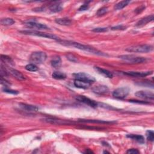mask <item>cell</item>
<instances>
[{
    "mask_svg": "<svg viewBox=\"0 0 154 154\" xmlns=\"http://www.w3.org/2000/svg\"><path fill=\"white\" fill-rule=\"evenodd\" d=\"M60 44L63 45L64 46H72L77 49H78L80 50H82L85 52H88L91 54L100 56H108V55L104 53H102L101 51L95 49V48H93L89 45H83L78 42H75L74 41H69V40H59L57 41Z\"/></svg>",
    "mask_w": 154,
    "mask_h": 154,
    "instance_id": "6da1fadb",
    "label": "cell"
},
{
    "mask_svg": "<svg viewBox=\"0 0 154 154\" xmlns=\"http://www.w3.org/2000/svg\"><path fill=\"white\" fill-rule=\"evenodd\" d=\"M20 33L24 34V35H26L35 36L47 38V39H53V40H56L57 41H58L60 39L58 36H57L54 35H52V34L46 33H44V32H41V31H39L24 30V31H21Z\"/></svg>",
    "mask_w": 154,
    "mask_h": 154,
    "instance_id": "7a4b0ae2",
    "label": "cell"
},
{
    "mask_svg": "<svg viewBox=\"0 0 154 154\" xmlns=\"http://www.w3.org/2000/svg\"><path fill=\"white\" fill-rule=\"evenodd\" d=\"M153 47L150 45H139L131 46L126 49L127 51L131 53H147L153 51Z\"/></svg>",
    "mask_w": 154,
    "mask_h": 154,
    "instance_id": "3957f363",
    "label": "cell"
},
{
    "mask_svg": "<svg viewBox=\"0 0 154 154\" xmlns=\"http://www.w3.org/2000/svg\"><path fill=\"white\" fill-rule=\"evenodd\" d=\"M119 58L125 62L129 64H140L147 61V59L143 57H139L134 55H122Z\"/></svg>",
    "mask_w": 154,
    "mask_h": 154,
    "instance_id": "277c9868",
    "label": "cell"
},
{
    "mask_svg": "<svg viewBox=\"0 0 154 154\" xmlns=\"http://www.w3.org/2000/svg\"><path fill=\"white\" fill-rule=\"evenodd\" d=\"M47 56L45 52L42 51H36L33 53L30 57V61L35 64H42L46 60Z\"/></svg>",
    "mask_w": 154,
    "mask_h": 154,
    "instance_id": "5b68a950",
    "label": "cell"
},
{
    "mask_svg": "<svg viewBox=\"0 0 154 154\" xmlns=\"http://www.w3.org/2000/svg\"><path fill=\"white\" fill-rule=\"evenodd\" d=\"M130 89L128 87H119L114 90L113 92V96L115 98L122 99L125 98L129 94Z\"/></svg>",
    "mask_w": 154,
    "mask_h": 154,
    "instance_id": "8992f818",
    "label": "cell"
},
{
    "mask_svg": "<svg viewBox=\"0 0 154 154\" xmlns=\"http://www.w3.org/2000/svg\"><path fill=\"white\" fill-rule=\"evenodd\" d=\"M43 121L49 124L57 125H69L75 124V122H71L70 121H66V120H61L59 119L50 118V117L45 118L43 119Z\"/></svg>",
    "mask_w": 154,
    "mask_h": 154,
    "instance_id": "52a82bcc",
    "label": "cell"
},
{
    "mask_svg": "<svg viewBox=\"0 0 154 154\" xmlns=\"http://www.w3.org/2000/svg\"><path fill=\"white\" fill-rule=\"evenodd\" d=\"M73 76L74 80H81L85 82H88L91 84L94 82L96 80L93 76L84 72H79V73L74 74Z\"/></svg>",
    "mask_w": 154,
    "mask_h": 154,
    "instance_id": "ba28073f",
    "label": "cell"
},
{
    "mask_svg": "<svg viewBox=\"0 0 154 154\" xmlns=\"http://www.w3.org/2000/svg\"><path fill=\"white\" fill-rule=\"evenodd\" d=\"M75 99L78 100L80 102H82V103L87 105L90 107L92 108H97L98 107V103L96 102V101L85 96H82V95H79V96H77Z\"/></svg>",
    "mask_w": 154,
    "mask_h": 154,
    "instance_id": "9c48e42d",
    "label": "cell"
},
{
    "mask_svg": "<svg viewBox=\"0 0 154 154\" xmlns=\"http://www.w3.org/2000/svg\"><path fill=\"white\" fill-rule=\"evenodd\" d=\"M25 25L28 28H35V29H38V30L49 29V27L48 26H46L45 24L38 23L36 21H33L25 22Z\"/></svg>",
    "mask_w": 154,
    "mask_h": 154,
    "instance_id": "30bf717a",
    "label": "cell"
},
{
    "mask_svg": "<svg viewBox=\"0 0 154 154\" xmlns=\"http://www.w3.org/2000/svg\"><path fill=\"white\" fill-rule=\"evenodd\" d=\"M135 95L137 98L143 99L153 100L154 98L153 93L150 91H145V90L138 91L135 93Z\"/></svg>",
    "mask_w": 154,
    "mask_h": 154,
    "instance_id": "8fae6325",
    "label": "cell"
},
{
    "mask_svg": "<svg viewBox=\"0 0 154 154\" xmlns=\"http://www.w3.org/2000/svg\"><path fill=\"white\" fill-rule=\"evenodd\" d=\"M92 92L98 95H104L108 93L109 89L107 86L104 85H99L93 87L92 89Z\"/></svg>",
    "mask_w": 154,
    "mask_h": 154,
    "instance_id": "7c38bea8",
    "label": "cell"
},
{
    "mask_svg": "<svg viewBox=\"0 0 154 154\" xmlns=\"http://www.w3.org/2000/svg\"><path fill=\"white\" fill-rule=\"evenodd\" d=\"M153 19H154L153 14H151V15L144 17V18H142L140 20H139L135 24V27H139V28L143 27L145 25H146L147 24L153 21Z\"/></svg>",
    "mask_w": 154,
    "mask_h": 154,
    "instance_id": "4fadbf2b",
    "label": "cell"
},
{
    "mask_svg": "<svg viewBox=\"0 0 154 154\" xmlns=\"http://www.w3.org/2000/svg\"><path fill=\"white\" fill-rule=\"evenodd\" d=\"M152 71H147V72H125L124 74L125 75L131 76L133 77H145L146 76L150 75L152 74Z\"/></svg>",
    "mask_w": 154,
    "mask_h": 154,
    "instance_id": "5bb4252c",
    "label": "cell"
},
{
    "mask_svg": "<svg viewBox=\"0 0 154 154\" xmlns=\"http://www.w3.org/2000/svg\"><path fill=\"white\" fill-rule=\"evenodd\" d=\"M78 122L82 123H90V124H112L116 123L115 121H100V120H92V119H78Z\"/></svg>",
    "mask_w": 154,
    "mask_h": 154,
    "instance_id": "9a60e30c",
    "label": "cell"
},
{
    "mask_svg": "<svg viewBox=\"0 0 154 154\" xmlns=\"http://www.w3.org/2000/svg\"><path fill=\"white\" fill-rule=\"evenodd\" d=\"M7 70H8V72L9 74H10L13 77H14L18 80L23 81V80H25V76L21 72L18 71V70L13 69V68H11V67L8 68Z\"/></svg>",
    "mask_w": 154,
    "mask_h": 154,
    "instance_id": "2e32d148",
    "label": "cell"
},
{
    "mask_svg": "<svg viewBox=\"0 0 154 154\" xmlns=\"http://www.w3.org/2000/svg\"><path fill=\"white\" fill-rule=\"evenodd\" d=\"M19 107L22 110L28 112H37L39 110V108L37 106L25 103H20Z\"/></svg>",
    "mask_w": 154,
    "mask_h": 154,
    "instance_id": "e0dca14e",
    "label": "cell"
},
{
    "mask_svg": "<svg viewBox=\"0 0 154 154\" xmlns=\"http://www.w3.org/2000/svg\"><path fill=\"white\" fill-rule=\"evenodd\" d=\"M74 84L75 86L77 88L79 89H87L89 88L91 85V83L85 82L81 80H74Z\"/></svg>",
    "mask_w": 154,
    "mask_h": 154,
    "instance_id": "ac0fdd59",
    "label": "cell"
},
{
    "mask_svg": "<svg viewBox=\"0 0 154 154\" xmlns=\"http://www.w3.org/2000/svg\"><path fill=\"white\" fill-rule=\"evenodd\" d=\"M94 69L96 70V71L98 72V74L103 75L104 77H105L106 78H112L113 77V74L107 69H102V68H100L99 67H95Z\"/></svg>",
    "mask_w": 154,
    "mask_h": 154,
    "instance_id": "d6986e66",
    "label": "cell"
},
{
    "mask_svg": "<svg viewBox=\"0 0 154 154\" xmlns=\"http://www.w3.org/2000/svg\"><path fill=\"white\" fill-rule=\"evenodd\" d=\"M127 137L135 140L140 144L145 143V138L143 135L137 134H127Z\"/></svg>",
    "mask_w": 154,
    "mask_h": 154,
    "instance_id": "ffe728a7",
    "label": "cell"
},
{
    "mask_svg": "<svg viewBox=\"0 0 154 154\" xmlns=\"http://www.w3.org/2000/svg\"><path fill=\"white\" fill-rule=\"evenodd\" d=\"M51 64L54 68H59L61 65V59L60 56H55L51 60Z\"/></svg>",
    "mask_w": 154,
    "mask_h": 154,
    "instance_id": "44dd1931",
    "label": "cell"
},
{
    "mask_svg": "<svg viewBox=\"0 0 154 154\" xmlns=\"http://www.w3.org/2000/svg\"><path fill=\"white\" fill-rule=\"evenodd\" d=\"M49 9L51 12L57 13L61 12L63 10V7L60 3L56 2L49 6Z\"/></svg>",
    "mask_w": 154,
    "mask_h": 154,
    "instance_id": "7402d4cb",
    "label": "cell"
},
{
    "mask_svg": "<svg viewBox=\"0 0 154 154\" xmlns=\"http://www.w3.org/2000/svg\"><path fill=\"white\" fill-rule=\"evenodd\" d=\"M55 22L60 25H64V26H67L70 25L72 23V21L71 20L67 18H58L55 20Z\"/></svg>",
    "mask_w": 154,
    "mask_h": 154,
    "instance_id": "603a6c76",
    "label": "cell"
},
{
    "mask_svg": "<svg viewBox=\"0 0 154 154\" xmlns=\"http://www.w3.org/2000/svg\"><path fill=\"white\" fill-rule=\"evenodd\" d=\"M1 60L3 63H5L7 65H11V66H14V62L13 60L12 59L11 57H10L6 55H1Z\"/></svg>",
    "mask_w": 154,
    "mask_h": 154,
    "instance_id": "cb8c5ba5",
    "label": "cell"
},
{
    "mask_svg": "<svg viewBox=\"0 0 154 154\" xmlns=\"http://www.w3.org/2000/svg\"><path fill=\"white\" fill-rule=\"evenodd\" d=\"M130 3H131L130 1H127V0L119 2L114 6V9L116 10H122L124 8H125L126 6H127Z\"/></svg>",
    "mask_w": 154,
    "mask_h": 154,
    "instance_id": "d4e9b609",
    "label": "cell"
},
{
    "mask_svg": "<svg viewBox=\"0 0 154 154\" xmlns=\"http://www.w3.org/2000/svg\"><path fill=\"white\" fill-rule=\"evenodd\" d=\"M52 77L56 80H64L66 78V75L64 73L60 71H55L53 73Z\"/></svg>",
    "mask_w": 154,
    "mask_h": 154,
    "instance_id": "484cf974",
    "label": "cell"
},
{
    "mask_svg": "<svg viewBox=\"0 0 154 154\" xmlns=\"http://www.w3.org/2000/svg\"><path fill=\"white\" fill-rule=\"evenodd\" d=\"M15 23V21L12 19L10 18H6L1 19V24L3 25H6V26H9V25H12Z\"/></svg>",
    "mask_w": 154,
    "mask_h": 154,
    "instance_id": "4316f807",
    "label": "cell"
},
{
    "mask_svg": "<svg viewBox=\"0 0 154 154\" xmlns=\"http://www.w3.org/2000/svg\"><path fill=\"white\" fill-rule=\"evenodd\" d=\"M25 68L27 71L30 72H36L38 70V66L35 64H33V63H30L26 65Z\"/></svg>",
    "mask_w": 154,
    "mask_h": 154,
    "instance_id": "83f0119b",
    "label": "cell"
},
{
    "mask_svg": "<svg viewBox=\"0 0 154 154\" xmlns=\"http://www.w3.org/2000/svg\"><path fill=\"white\" fill-rule=\"evenodd\" d=\"M108 9L107 7H102L97 11L96 15L98 16H103L107 13H108Z\"/></svg>",
    "mask_w": 154,
    "mask_h": 154,
    "instance_id": "f1b7e54d",
    "label": "cell"
},
{
    "mask_svg": "<svg viewBox=\"0 0 154 154\" xmlns=\"http://www.w3.org/2000/svg\"><path fill=\"white\" fill-rule=\"evenodd\" d=\"M146 137L147 139L150 142H153L154 140V132L153 131L148 130L146 131Z\"/></svg>",
    "mask_w": 154,
    "mask_h": 154,
    "instance_id": "f546056e",
    "label": "cell"
},
{
    "mask_svg": "<svg viewBox=\"0 0 154 154\" xmlns=\"http://www.w3.org/2000/svg\"><path fill=\"white\" fill-rule=\"evenodd\" d=\"M66 58H67V59L69 60L70 61H72V62H74V63H77L78 61L77 57H75L74 55L70 54V53L67 54L66 55Z\"/></svg>",
    "mask_w": 154,
    "mask_h": 154,
    "instance_id": "4dcf8cb0",
    "label": "cell"
},
{
    "mask_svg": "<svg viewBox=\"0 0 154 154\" xmlns=\"http://www.w3.org/2000/svg\"><path fill=\"white\" fill-rule=\"evenodd\" d=\"M3 91L4 92H6V93H9V94H12V95H18L20 93L18 91L10 89L9 87H4L3 89Z\"/></svg>",
    "mask_w": 154,
    "mask_h": 154,
    "instance_id": "1f68e13d",
    "label": "cell"
},
{
    "mask_svg": "<svg viewBox=\"0 0 154 154\" xmlns=\"http://www.w3.org/2000/svg\"><path fill=\"white\" fill-rule=\"evenodd\" d=\"M137 84L139 85H142V86H143V87H149V86H151V87H153V83L150 84L149 82H146V81L138 82L137 83Z\"/></svg>",
    "mask_w": 154,
    "mask_h": 154,
    "instance_id": "d6a6232c",
    "label": "cell"
},
{
    "mask_svg": "<svg viewBox=\"0 0 154 154\" xmlns=\"http://www.w3.org/2000/svg\"><path fill=\"white\" fill-rule=\"evenodd\" d=\"M92 31L95 33H104V32L107 31L108 28H106V27H98V28H95L93 29Z\"/></svg>",
    "mask_w": 154,
    "mask_h": 154,
    "instance_id": "836d02e7",
    "label": "cell"
},
{
    "mask_svg": "<svg viewBox=\"0 0 154 154\" xmlns=\"http://www.w3.org/2000/svg\"><path fill=\"white\" fill-rule=\"evenodd\" d=\"M1 84L4 85V87H8L11 85V84L3 77H1Z\"/></svg>",
    "mask_w": 154,
    "mask_h": 154,
    "instance_id": "e575fe53",
    "label": "cell"
},
{
    "mask_svg": "<svg viewBox=\"0 0 154 154\" xmlns=\"http://www.w3.org/2000/svg\"><path fill=\"white\" fill-rule=\"evenodd\" d=\"M146 7L145 6H143V5H142L139 7H138L137 9H135L134 10V12L136 13V14H139V13H140L141 12H142L145 9Z\"/></svg>",
    "mask_w": 154,
    "mask_h": 154,
    "instance_id": "d590c367",
    "label": "cell"
},
{
    "mask_svg": "<svg viewBox=\"0 0 154 154\" xmlns=\"http://www.w3.org/2000/svg\"><path fill=\"white\" fill-rule=\"evenodd\" d=\"M129 102H133V103H137L142 104H150V103L147 101H143V100H130Z\"/></svg>",
    "mask_w": 154,
    "mask_h": 154,
    "instance_id": "8d00e7d4",
    "label": "cell"
},
{
    "mask_svg": "<svg viewBox=\"0 0 154 154\" xmlns=\"http://www.w3.org/2000/svg\"><path fill=\"white\" fill-rule=\"evenodd\" d=\"M127 27L123 25H117L115 27H113L111 29L112 30H126Z\"/></svg>",
    "mask_w": 154,
    "mask_h": 154,
    "instance_id": "74e56055",
    "label": "cell"
},
{
    "mask_svg": "<svg viewBox=\"0 0 154 154\" xmlns=\"http://www.w3.org/2000/svg\"><path fill=\"white\" fill-rule=\"evenodd\" d=\"M89 9V6L87 4H83V5H82L80 7V8L78 9V10L80 12H83V11L87 10Z\"/></svg>",
    "mask_w": 154,
    "mask_h": 154,
    "instance_id": "f35d334b",
    "label": "cell"
},
{
    "mask_svg": "<svg viewBox=\"0 0 154 154\" xmlns=\"http://www.w3.org/2000/svg\"><path fill=\"white\" fill-rule=\"evenodd\" d=\"M127 153H132V154H135V153H139L140 152L136 149H130L127 152Z\"/></svg>",
    "mask_w": 154,
    "mask_h": 154,
    "instance_id": "ab89813d",
    "label": "cell"
},
{
    "mask_svg": "<svg viewBox=\"0 0 154 154\" xmlns=\"http://www.w3.org/2000/svg\"><path fill=\"white\" fill-rule=\"evenodd\" d=\"M44 9H45L44 7H38V8H36L35 9H33V11L37 12H43V11H44Z\"/></svg>",
    "mask_w": 154,
    "mask_h": 154,
    "instance_id": "60d3db41",
    "label": "cell"
},
{
    "mask_svg": "<svg viewBox=\"0 0 154 154\" xmlns=\"http://www.w3.org/2000/svg\"><path fill=\"white\" fill-rule=\"evenodd\" d=\"M84 153H92L93 152L92 150H90L89 149H86V150H85V152H84Z\"/></svg>",
    "mask_w": 154,
    "mask_h": 154,
    "instance_id": "b9f144b4",
    "label": "cell"
},
{
    "mask_svg": "<svg viewBox=\"0 0 154 154\" xmlns=\"http://www.w3.org/2000/svg\"><path fill=\"white\" fill-rule=\"evenodd\" d=\"M104 153H109V152H107V151H104Z\"/></svg>",
    "mask_w": 154,
    "mask_h": 154,
    "instance_id": "7bdbcfd3",
    "label": "cell"
}]
</instances>
